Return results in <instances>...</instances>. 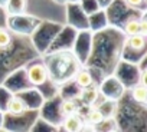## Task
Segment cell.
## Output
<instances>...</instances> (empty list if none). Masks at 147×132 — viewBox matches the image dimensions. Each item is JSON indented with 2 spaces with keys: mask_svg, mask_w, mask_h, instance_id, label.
<instances>
[{
  "mask_svg": "<svg viewBox=\"0 0 147 132\" xmlns=\"http://www.w3.org/2000/svg\"><path fill=\"white\" fill-rule=\"evenodd\" d=\"M28 78L33 85H42L48 79V69L43 65H39V63L32 65L28 71Z\"/></svg>",
  "mask_w": 147,
  "mask_h": 132,
  "instance_id": "cell-1",
  "label": "cell"
},
{
  "mask_svg": "<svg viewBox=\"0 0 147 132\" xmlns=\"http://www.w3.org/2000/svg\"><path fill=\"white\" fill-rule=\"evenodd\" d=\"M63 128L69 132H75V131H82L84 128V123H82V119L81 116L75 112L72 115H68L65 116V121H63Z\"/></svg>",
  "mask_w": 147,
  "mask_h": 132,
  "instance_id": "cell-2",
  "label": "cell"
},
{
  "mask_svg": "<svg viewBox=\"0 0 147 132\" xmlns=\"http://www.w3.org/2000/svg\"><path fill=\"white\" fill-rule=\"evenodd\" d=\"M75 82L81 88H88L92 85V76L88 71H78L75 75Z\"/></svg>",
  "mask_w": 147,
  "mask_h": 132,
  "instance_id": "cell-3",
  "label": "cell"
},
{
  "mask_svg": "<svg viewBox=\"0 0 147 132\" xmlns=\"http://www.w3.org/2000/svg\"><path fill=\"white\" fill-rule=\"evenodd\" d=\"M127 43H128V46H130L131 49L141 50V49H144V46H146V37H144V35L137 33V35L130 36L128 40H127Z\"/></svg>",
  "mask_w": 147,
  "mask_h": 132,
  "instance_id": "cell-4",
  "label": "cell"
},
{
  "mask_svg": "<svg viewBox=\"0 0 147 132\" xmlns=\"http://www.w3.org/2000/svg\"><path fill=\"white\" fill-rule=\"evenodd\" d=\"M77 105H75V102L74 101H71V99H65L61 105H59V113H61V116H68V115H72V113H75L77 112Z\"/></svg>",
  "mask_w": 147,
  "mask_h": 132,
  "instance_id": "cell-5",
  "label": "cell"
},
{
  "mask_svg": "<svg viewBox=\"0 0 147 132\" xmlns=\"http://www.w3.org/2000/svg\"><path fill=\"white\" fill-rule=\"evenodd\" d=\"M133 99L136 101V102H138V103H146V101H147V89H146V85H143V83H140V85H137L134 89H133Z\"/></svg>",
  "mask_w": 147,
  "mask_h": 132,
  "instance_id": "cell-6",
  "label": "cell"
},
{
  "mask_svg": "<svg viewBox=\"0 0 147 132\" xmlns=\"http://www.w3.org/2000/svg\"><path fill=\"white\" fill-rule=\"evenodd\" d=\"M87 118H88V122L92 123V125H98V123H101V122L104 121V115H102V112H101L98 108L91 109Z\"/></svg>",
  "mask_w": 147,
  "mask_h": 132,
  "instance_id": "cell-7",
  "label": "cell"
},
{
  "mask_svg": "<svg viewBox=\"0 0 147 132\" xmlns=\"http://www.w3.org/2000/svg\"><path fill=\"white\" fill-rule=\"evenodd\" d=\"M25 109H26V106H25V103H23L20 99H13V101L9 103V111H10V113H13V115H20V113L25 112Z\"/></svg>",
  "mask_w": 147,
  "mask_h": 132,
  "instance_id": "cell-8",
  "label": "cell"
},
{
  "mask_svg": "<svg viewBox=\"0 0 147 132\" xmlns=\"http://www.w3.org/2000/svg\"><path fill=\"white\" fill-rule=\"evenodd\" d=\"M124 30H125V33H127L128 36H133V35L140 33V22L136 20V19L128 20V22L125 23V26H124Z\"/></svg>",
  "mask_w": 147,
  "mask_h": 132,
  "instance_id": "cell-9",
  "label": "cell"
},
{
  "mask_svg": "<svg viewBox=\"0 0 147 132\" xmlns=\"http://www.w3.org/2000/svg\"><path fill=\"white\" fill-rule=\"evenodd\" d=\"M12 42V36L5 29H0V47H7Z\"/></svg>",
  "mask_w": 147,
  "mask_h": 132,
  "instance_id": "cell-10",
  "label": "cell"
},
{
  "mask_svg": "<svg viewBox=\"0 0 147 132\" xmlns=\"http://www.w3.org/2000/svg\"><path fill=\"white\" fill-rule=\"evenodd\" d=\"M140 33L141 35H147V22H146V17H143L141 20H140Z\"/></svg>",
  "mask_w": 147,
  "mask_h": 132,
  "instance_id": "cell-11",
  "label": "cell"
},
{
  "mask_svg": "<svg viewBox=\"0 0 147 132\" xmlns=\"http://www.w3.org/2000/svg\"><path fill=\"white\" fill-rule=\"evenodd\" d=\"M125 2L128 5H131V6H140L143 3V0H125Z\"/></svg>",
  "mask_w": 147,
  "mask_h": 132,
  "instance_id": "cell-12",
  "label": "cell"
}]
</instances>
